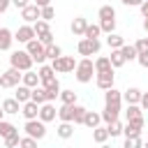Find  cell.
<instances>
[{"label":"cell","instance_id":"37","mask_svg":"<svg viewBox=\"0 0 148 148\" xmlns=\"http://www.w3.org/2000/svg\"><path fill=\"white\" fill-rule=\"evenodd\" d=\"M53 16H56V9H53L51 5L39 7V18H44V21H53Z\"/></svg>","mask_w":148,"mask_h":148},{"label":"cell","instance_id":"50","mask_svg":"<svg viewBox=\"0 0 148 148\" xmlns=\"http://www.w3.org/2000/svg\"><path fill=\"white\" fill-rule=\"evenodd\" d=\"M139 9H141V14H143V16H148V0H143V2L139 5Z\"/></svg>","mask_w":148,"mask_h":148},{"label":"cell","instance_id":"12","mask_svg":"<svg viewBox=\"0 0 148 148\" xmlns=\"http://www.w3.org/2000/svg\"><path fill=\"white\" fill-rule=\"evenodd\" d=\"M21 18H23V23H35L37 18H39V7L32 2V5H25L23 9H21Z\"/></svg>","mask_w":148,"mask_h":148},{"label":"cell","instance_id":"45","mask_svg":"<svg viewBox=\"0 0 148 148\" xmlns=\"http://www.w3.org/2000/svg\"><path fill=\"white\" fill-rule=\"evenodd\" d=\"M134 49H136V53H141V51H146L148 49V39L143 37V39H139L136 44H134Z\"/></svg>","mask_w":148,"mask_h":148},{"label":"cell","instance_id":"18","mask_svg":"<svg viewBox=\"0 0 148 148\" xmlns=\"http://www.w3.org/2000/svg\"><path fill=\"white\" fill-rule=\"evenodd\" d=\"M86 25H88V21H86L83 16H76V18L72 21L69 30H72V35H76V37H83V32H86Z\"/></svg>","mask_w":148,"mask_h":148},{"label":"cell","instance_id":"28","mask_svg":"<svg viewBox=\"0 0 148 148\" xmlns=\"http://www.w3.org/2000/svg\"><path fill=\"white\" fill-rule=\"evenodd\" d=\"M74 134V127H72V123H67V120H60V125H58V136L60 139H69Z\"/></svg>","mask_w":148,"mask_h":148},{"label":"cell","instance_id":"8","mask_svg":"<svg viewBox=\"0 0 148 148\" xmlns=\"http://www.w3.org/2000/svg\"><path fill=\"white\" fill-rule=\"evenodd\" d=\"M76 49H79V53H81V56H95V53H99L102 42H99L97 37H92V39H90V37H83V39L79 42V46H76Z\"/></svg>","mask_w":148,"mask_h":148},{"label":"cell","instance_id":"56","mask_svg":"<svg viewBox=\"0 0 148 148\" xmlns=\"http://www.w3.org/2000/svg\"><path fill=\"white\" fill-rule=\"evenodd\" d=\"M146 39H148V37H146Z\"/></svg>","mask_w":148,"mask_h":148},{"label":"cell","instance_id":"29","mask_svg":"<svg viewBox=\"0 0 148 148\" xmlns=\"http://www.w3.org/2000/svg\"><path fill=\"white\" fill-rule=\"evenodd\" d=\"M106 139H109V132H106V127H92V141L95 143H106Z\"/></svg>","mask_w":148,"mask_h":148},{"label":"cell","instance_id":"26","mask_svg":"<svg viewBox=\"0 0 148 148\" xmlns=\"http://www.w3.org/2000/svg\"><path fill=\"white\" fill-rule=\"evenodd\" d=\"M109 69H113L109 56H99V58L95 60V74H97V72H109Z\"/></svg>","mask_w":148,"mask_h":148},{"label":"cell","instance_id":"48","mask_svg":"<svg viewBox=\"0 0 148 148\" xmlns=\"http://www.w3.org/2000/svg\"><path fill=\"white\" fill-rule=\"evenodd\" d=\"M120 2H123V5H127V7H139L143 0H120Z\"/></svg>","mask_w":148,"mask_h":148},{"label":"cell","instance_id":"2","mask_svg":"<svg viewBox=\"0 0 148 148\" xmlns=\"http://www.w3.org/2000/svg\"><path fill=\"white\" fill-rule=\"evenodd\" d=\"M25 51L32 56V60H35L37 65H42V62L46 60V46H44L37 37H32L30 42H25Z\"/></svg>","mask_w":148,"mask_h":148},{"label":"cell","instance_id":"44","mask_svg":"<svg viewBox=\"0 0 148 148\" xmlns=\"http://www.w3.org/2000/svg\"><path fill=\"white\" fill-rule=\"evenodd\" d=\"M136 62H139L141 67H146V69H148V49H146V51H141V53H136Z\"/></svg>","mask_w":148,"mask_h":148},{"label":"cell","instance_id":"4","mask_svg":"<svg viewBox=\"0 0 148 148\" xmlns=\"http://www.w3.org/2000/svg\"><path fill=\"white\" fill-rule=\"evenodd\" d=\"M25 134L28 136H32V139H44L46 136V123L44 120H39V118H32V120H25Z\"/></svg>","mask_w":148,"mask_h":148},{"label":"cell","instance_id":"25","mask_svg":"<svg viewBox=\"0 0 148 148\" xmlns=\"http://www.w3.org/2000/svg\"><path fill=\"white\" fill-rule=\"evenodd\" d=\"M109 60H111V67H113V69H118V67H123V65H125V58H123L120 49H111Z\"/></svg>","mask_w":148,"mask_h":148},{"label":"cell","instance_id":"46","mask_svg":"<svg viewBox=\"0 0 148 148\" xmlns=\"http://www.w3.org/2000/svg\"><path fill=\"white\" fill-rule=\"evenodd\" d=\"M139 106H141V109H148V92H141V99H139Z\"/></svg>","mask_w":148,"mask_h":148},{"label":"cell","instance_id":"11","mask_svg":"<svg viewBox=\"0 0 148 148\" xmlns=\"http://www.w3.org/2000/svg\"><path fill=\"white\" fill-rule=\"evenodd\" d=\"M32 37H35V30H32V25H30V23H23V25H18V30L14 32V39H16V42H21V44L30 42Z\"/></svg>","mask_w":148,"mask_h":148},{"label":"cell","instance_id":"20","mask_svg":"<svg viewBox=\"0 0 148 148\" xmlns=\"http://www.w3.org/2000/svg\"><path fill=\"white\" fill-rule=\"evenodd\" d=\"M102 123V113H97V111H86V116H83V125L86 127H97Z\"/></svg>","mask_w":148,"mask_h":148},{"label":"cell","instance_id":"30","mask_svg":"<svg viewBox=\"0 0 148 148\" xmlns=\"http://www.w3.org/2000/svg\"><path fill=\"white\" fill-rule=\"evenodd\" d=\"M120 53H123L125 62H127V60H136V49H134V44H123V46H120Z\"/></svg>","mask_w":148,"mask_h":148},{"label":"cell","instance_id":"54","mask_svg":"<svg viewBox=\"0 0 148 148\" xmlns=\"http://www.w3.org/2000/svg\"><path fill=\"white\" fill-rule=\"evenodd\" d=\"M143 146H146V148H148V141H146V143H143Z\"/></svg>","mask_w":148,"mask_h":148},{"label":"cell","instance_id":"34","mask_svg":"<svg viewBox=\"0 0 148 148\" xmlns=\"http://www.w3.org/2000/svg\"><path fill=\"white\" fill-rule=\"evenodd\" d=\"M97 16H99V18H116V9H113L111 5H102L99 12H97Z\"/></svg>","mask_w":148,"mask_h":148},{"label":"cell","instance_id":"27","mask_svg":"<svg viewBox=\"0 0 148 148\" xmlns=\"http://www.w3.org/2000/svg\"><path fill=\"white\" fill-rule=\"evenodd\" d=\"M30 90H32V88H28V86L18 83V86H16V92H14V97H16V99L23 104V102H28V99H30Z\"/></svg>","mask_w":148,"mask_h":148},{"label":"cell","instance_id":"33","mask_svg":"<svg viewBox=\"0 0 148 148\" xmlns=\"http://www.w3.org/2000/svg\"><path fill=\"white\" fill-rule=\"evenodd\" d=\"M106 44H109L111 49H120V46L125 44V39H123L120 35H116V32H109V37H106Z\"/></svg>","mask_w":148,"mask_h":148},{"label":"cell","instance_id":"40","mask_svg":"<svg viewBox=\"0 0 148 148\" xmlns=\"http://www.w3.org/2000/svg\"><path fill=\"white\" fill-rule=\"evenodd\" d=\"M58 56H62V49L58 46V44H46V58H58Z\"/></svg>","mask_w":148,"mask_h":148},{"label":"cell","instance_id":"5","mask_svg":"<svg viewBox=\"0 0 148 148\" xmlns=\"http://www.w3.org/2000/svg\"><path fill=\"white\" fill-rule=\"evenodd\" d=\"M51 67H53V72H58V74H67V72H74L76 60H74V56H58V58H53Z\"/></svg>","mask_w":148,"mask_h":148},{"label":"cell","instance_id":"52","mask_svg":"<svg viewBox=\"0 0 148 148\" xmlns=\"http://www.w3.org/2000/svg\"><path fill=\"white\" fill-rule=\"evenodd\" d=\"M143 30L148 32V16H143Z\"/></svg>","mask_w":148,"mask_h":148},{"label":"cell","instance_id":"15","mask_svg":"<svg viewBox=\"0 0 148 148\" xmlns=\"http://www.w3.org/2000/svg\"><path fill=\"white\" fill-rule=\"evenodd\" d=\"M14 42V32L9 28H0V51H9Z\"/></svg>","mask_w":148,"mask_h":148},{"label":"cell","instance_id":"3","mask_svg":"<svg viewBox=\"0 0 148 148\" xmlns=\"http://www.w3.org/2000/svg\"><path fill=\"white\" fill-rule=\"evenodd\" d=\"M9 62H12V67H16V69H21V72H25V69H32V56L28 53V51H14L12 56H9Z\"/></svg>","mask_w":148,"mask_h":148},{"label":"cell","instance_id":"38","mask_svg":"<svg viewBox=\"0 0 148 148\" xmlns=\"http://www.w3.org/2000/svg\"><path fill=\"white\" fill-rule=\"evenodd\" d=\"M99 35H102V28H99V25H95V23H88V25H86L83 37H90V39H92V37H99Z\"/></svg>","mask_w":148,"mask_h":148},{"label":"cell","instance_id":"21","mask_svg":"<svg viewBox=\"0 0 148 148\" xmlns=\"http://www.w3.org/2000/svg\"><path fill=\"white\" fill-rule=\"evenodd\" d=\"M32 30H35V37H44V35H49V32H51L49 21H44V18H37V21L32 23Z\"/></svg>","mask_w":148,"mask_h":148},{"label":"cell","instance_id":"53","mask_svg":"<svg viewBox=\"0 0 148 148\" xmlns=\"http://www.w3.org/2000/svg\"><path fill=\"white\" fill-rule=\"evenodd\" d=\"M2 116H5V111H2V106H0V120H2Z\"/></svg>","mask_w":148,"mask_h":148},{"label":"cell","instance_id":"19","mask_svg":"<svg viewBox=\"0 0 148 148\" xmlns=\"http://www.w3.org/2000/svg\"><path fill=\"white\" fill-rule=\"evenodd\" d=\"M120 102H123V92L116 90L113 86L106 88V92H104V104H120Z\"/></svg>","mask_w":148,"mask_h":148},{"label":"cell","instance_id":"10","mask_svg":"<svg viewBox=\"0 0 148 148\" xmlns=\"http://www.w3.org/2000/svg\"><path fill=\"white\" fill-rule=\"evenodd\" d=\"M56 116H58V111H56V106H53V102H44V104H39V120H44V123H51V120H56Z\"/></svg>","mask_w":148,"mask_h":148},{"label":"cell","instance_id":"51","mask_svg":"<svg viewBox=\"0 0 148 148\" xmlns=\"http://www.w3.org/2000/svg\"><path fill=\"white\" fill-rule=\"evenodd\" d=\"M37 7H46V5H51V0H32Z\"/></svg>","mask_w":148,"mask_h":148},{"label":"cell","instance_id":"47","mask_svg":"<svg viewBox=\"0 0 148 148\" xmlns=\"http://www.w3.org/2000/svg\"><path fill=\"white\" fill-rule=\"evenodd\" d=\"M12 5H14V7H18V9H23L25 5H30V0H12Z\"/></svg>","mask_w":148,"mask_h":148},{"label":"cell","instance_id":"17","mask_svg":"<svg viewBox=\"0 0 148 148\" xmlns=\"http://www.w3.org/2000/svg\"><path fill=\"white\" fill-rule=\"evenodd\" d=\"M0 106H2V111L9 113V116H12V113H21V102H18L16 97H12V99H2Z\"/></svg>","mask_w":148,"mask_h":148},{"label":"cell","instance_id":"16","mask_svg":"<svg viewBox=\"0 0 148 148\" xmlns=\"http://www.w3.org/2000/svg\"><path fill=\"white\" fill-rule=\"evenodd\" d=\"M21 83L28 86V88H35V86H39V74L32 72V69H25V72L21 74Z\"/></svg>","mask_w":148,"mask_h":148},{"label":"cell","instance_id":"14","mask_svg":"<svg viewBox=\"0 0 148 148\" xmlns=\"http://www.w3.org/2000/svg\"><path fill=\"white\" fill-rule=\"evenodd\" d=\"M118 116H120V104H104V111H102V120L104 123L118 120Z\"/></svg>","mask_w":148,"mask_h":148},{"label":"cell","instance_id":"1","mask_svg":"<svg viewBox=\"0 0 148 148\" xmlns=\"http://www.w3.org/2000/svg\"><path fill=\"white\" fill-rule=\"evenodd\" d=\"M74 76H76V81H79V83H90V81H92V76H95V62L86 56L83 60H79V62H76V67H74Z\"/></svg>","mask_w":148,"mask_h":148},{"label":"cell","instance_id":"7","mask_svg":"<svg viewBox=\"0 0 148 148\" xmlns=\"http://www.w3.org/2000/svg\"><path fill=\"white\" fill-rule=\"evenodd\" d=\"M21 69H16V67H9V69H5L2 74H0V88H16L18 83H21Z\"/></svg>","mask_w":148,"mask_h":148},{"label":"cell","instance_id":"35","mask_svg":"<svg viewBox=\"0 0 148 148\" xmlns=\"http://www.w3.org/2000/svg\"><path fill=\"white\" fill-rule=\"evenodd\" d=\"M99 28H102V32H113L116 30V18H99Z\"/></svg>","mask_w":148,"mask_h":148},{"label":"cell","instance_id":"23","mask_svg":"<svg viewBox=\"0 0 148 148\" xmlns=\"http://www.w3.org/2000/svg\"><path fill=\"white\" fill-rule=\"evenodd\" d=\"M123 99H125L127 104H139V99H141V90H139V88H127V90L123 92Z\"/></svg>","mask_w":148,"mask_h":148},{"label":"cell","instance_id":"31","mask_svg":"<svg viewBox=\"0 0 148 148\" xmlns=\"http://www.w3.org/2000/svg\"><path fill=\"white\" fill-rule=\"evenodd\" d=\"M86 106H81V104H74V116H72V123L74 125H83V116H86Z\"/></svg>","mask_w":148,"mask_h":148},{"label":"cell","instance_id":"22","mask_svg":"<svg viewBox=\"0 0 148 148\" xmlns=\"http://www.w3.org/2000/svg\"><path fill=\"white\" fill-rule=\"evenodd\" d=\"M30 99L37 102V104H44V102H46V88H44V86H35V88L30 90Z\"/></svg>","mask_w":148,"mask_h":148},{"label":"cell","instance_id":"24","mask_svg":"<svg viewBox=\"0 0 148 148\" xmlns=\"http://www.w3.org/2000/svg\"><path fill=\"white\" fill-rule=\"evenodd\" d=\"M74 104H76V102H74ZM74 104H62V106L58 109V118H60V120L72 123V116H74Z\"/></svg>","mask_w":148,"mask_h":148},{"label":"cell","instance_id":"39","mask_svg":"<svg viewBox=\"0 0 148 148\" xmlns=\"http://www.w3.org/2000/svg\"><path fill=\"white\" fill-rule=\"evenodd\" d=\"M12 132H18V130H16L12 123H7V120H0V136L5 139V136H9Z\"/></svg>","mask_w":148,"mask_h":148},{"label":"cell","instance_id":"6","mask_svg":"<svg viewBox=\"0 0 148 148\" xmlns=\"http://www.w3.org/2000/svg\"><path fill=\"white\" fill-rule=\"evenodd\" d=\"M37 74H39V83H42L44 88H60V83H58L56 72H53L51 65H44V62H42V67H39Z\"/></svg>","mask_w":148,"mask_h":148},{"label":"cell","instance_id":"13","mask_svg":"<svg viewBox=\"0 0 148 148\" xmlns=\"http://www.w3.org/2000/svg\"><path fill=\"white\" fill-rule=\"evenodd\" d=\"M21 113H23V118H25V120H32V118H37V116H39V104H37V102H32V99H28V102H23V104H21Z\"/></svg>","mask_w":148,"mask_h":148},{"label":"cell","instance_id":"55","mask_svg":"<svg viewBox=\"0 0 148 148\" xmlns=\"http://www.w3.org/2000/svg\"><path fill=\"white\" fill-rule=\"evenodd\" d=\"M0 74H2V69H0Z\"/></svg>","mask_w":148,"mask_h":148},{"label":"cell","instance_id":"43","mask_svg":"<svg viewBox=\"0 0 148 148\" xmlns=\"http://www.w3.org/2000/svg\"><path fill=\"white\" fill-rule=\"evenodd\" d=\"M18 146H23V148H35V146H37V139H32V136H23V139L18 141Z\"/></svg>","mask_w":148,"mask_h":148},{"label":"cell","instance_id":"9","mask_svg":"<svg viewBox=\"0 0 148 148\" xmlns=\"http://www.w3.org/2000/svg\"><path fill=\"white\" fill-rule=\"evenodd\" d=\"M95 81H97V88H99V90H106V88L113 86L116 74H113V69H109V72H97V74H95Z\"/></svg>","mask_w":148,"mask_h":148},{"label":"cell","instance_id":"57","mask_svg":"<svg viewBox=\"0 0 148 148\" xmlns=\"http://www.w3.org/2000/svg\"><path fill=\"white\" fill-rule=\"evenodd\" d=\"M0 102H2V99H0Z\"/></svg>","mask_w":148,"mask_h":148},{"label":"cell","instance_id":"42","mask_svg":"<svg viewBox=\"0 0 148 148\" xmlns=\"http://www.w3.org/2000/svg\"><path fill=\"white\" fill-rule=\"evenodd\" d=\"M18 141H21L18 132H12L9 136H5V146H7V148H14V146H18Z\"/></svg>","mask_w":148,"mask_h":148},{"label":"cell","instance_id":"49","mask_svg":"<svg viewBox=\"0 0 148 148\" xmlns=\"http://www.w3.org/2000/svg\"><path fill=\"white\" fill-rule=\"evenodd\" d=\"M9 5H12V0H0V14H5L9 9Z\"/></svg>","mask_w":148,"mask_h":148},{"label":"cell","instance_id":"41","mask_svg":"<svg viewBox=\"0 0 148 148\" xmlns=\"http://www.w3.org/2000/svg\"><path fill=\"white\" fill-rule=\"evenodd\" d=\"M125 116H127V120H132V118L141 116V106H139V104H127V111H125Z\"/></svg>","mask_w":148,"mask_h":148},{"label":"cell","instance_id":"36","mask_svg":"<svg viewBox=\"0 0 148 148\" xmlns=\"http://www.w3.org/2000/svg\"><path fill=\"white\" fill-rule=\"evenodd\" d=\"M58 97H60L62 104H74V102H76V92H74V90H60Z\"/></svg>","mask_w":148,"mask_h":148},{"label":"cell","instance_id":"32","mask_svg":"<svg viewBox=\"0 0 148 148\" xmlns=\"http://www.w3.org/2000/svg\"><path fill=\"white\" fill-rule=\"evenodd\" d=\"M106 132H109V136H120V134H123V125H120V120H111V123H106Z\"/></svg>","mask_w":148,"mask_h":148}]
</instances>
